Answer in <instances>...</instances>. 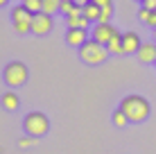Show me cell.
<instances>
[{"instance_id": "1", "label": "cell", "mask_w": 156, "mask_h": 154, "mask_svg": "<svg viewBox=\"0 0 156 154\" xmlns=\"http://www.w3.org/2000/svg\"><path fill=\"white\" fill-rule=\"evenodd\" d=\"M120 109L125 111V116L129 118V123H143L149 116V102L143 95H127L120 102Z\"/></svg>"}, {"instance_id": "2", "label": "cell", "mask_w": 156, "mask_h": 154, "mask_svg": "<svg viewBox=\"0 0 156 154\" xmlns=\"http://www.w3.org/2000/svg\"><path fill=\"white\" fill-rule=\"evenodd\" d=\"M109 48L98 43L95 39H88L86 43L79 48V57H82V61L90 63V66H98V63H104L106 59H109Z\"/></svg>"}, {"instance_id": "3", "label": "cell", "mask_w": 156, "mask_h": 154, "mask_svg": "<svg viewBox=\"0 0 156 154\" xmlns=\"http://www.w3.org/2000/svg\"><path fill=\"white\" fill-rule=\"evenodd\" d=\"M23 127H25V134L27 136L41 138V136H45L48 129H50V120H48V116L41 113V111H32V113L25 116Z\"/></svg>"}, {"instance_id": "4", "label": "cell", "mask_w": 156, "mask_h": 154, "mask_svg": "<svg viewBox=\"0 0 156 154\" xmlns=\"http://www.w3.org/2000/svg\"><path fill=\"white\" fill-rule=\"evenodd\" d=\"M27 66L23 61H9L2 70V77L7 82V86H23L27 82Z\"/></svg>"}, {"instance_id": "5", "label": "cell", "mask_w": 156, "mask_h": 154, "mask_svg": "<svg viewBox=\"0 0 156 154\" xmlns=\"http://www.w3.org/2000/svg\"><path fill=\"white\" fill-rule=\"evenodd\" d=\"M115 27L111 23H95V27H93V32H90V39H95L98 43H102V45H106L111 39H113V34H115Z\"/></svg>"}, {"instance_id": "6", "label": "cell", "mask_w": 156, "mask_h": 154, "mask_svg": "<svg viewBox=\"0 0 156 154\" xmlns=\"http://www.w3.org/2000/svg\"><path fill=\"white\" fill-rule=\"evenodd\" d=\"M52 30V16L48 14H34V18H32V32H34L36 36H45L48 32Z\"/></svg>"}, {"instance_id": "7", "label": "cell", "mask_w": 156, "mask_h": 154, "mask_svg": "<svg viewBox=\"0 0 156 154\" xmlns=\"http://www.w3.org/2000/svg\"><path fill=\"white\" fill-rule=\"evenodd\" d=\"M140 36L136 32H125L122 34V48H125V55H133V52L140 50Z\"/></svg>"}, {"instance_id": "8", "label": "cell", "mask_w": 156, "mask_h": 154, "mask_svg": "<svg viewBox=\"0 0 156 154\" xmlns=\"http://www.w3.org/2000/svg\"><path fill=\"white\" fill-rule=\"evenodd\" d=\"M88 41V32L86 30H68L66 32V43L73 48H82Z\"/></svg>"}, {"instance_id": "9", "label": "cell", "mask_w": 156, "mask_h": 154, "mask_svg": "<svg viewBox=\"0 0 156 154\" xmlns=\"http://www.w3.org/2000/svg\"><path fill=\"white\" fill-rule=\"evenodd\" d=\"M136 57L143 63H156V45L154 43H143L140 50L136 52Z\"/></svg>"}, {"instance_id": "10", "label": "cell", "mask_w": 156, "mask_h": 154, "mask_svg": "<svg viewBox=\"0 0 156 154\" xmlns=\"http://www.w3.org/2000/svg\"><path fill=\"white\" fill-rule=\"evenodd\" d=\"M0 104H2V109H7V111H16L20 107V100H18V95L14 91H7L2 95V100H0Z\"/></svg>"}, {"instance_id": "11", "label": "cell", "mask_w": 156, "mask_h": 154, "mask_svg": "<svg viewBox=\"0 0 156 154\" xmlns=\"http://www.w3.org/2000/svg\"><path fill=\"white\" fill-rule=\"evenodd\" d=\"M66 23H68V30H88L90 20L84 16H66Z\"/></svg>"}, {"instance_id": "12", "label": "cell", "mask_w": 156, "mask_h": 154, "mask_svg": "<svg viewBox=\"0 0 156 154\" xmlns=\"http://www.w3.org/2000/svg\"><path fill=\"white\" fill-rule=\"evenodd\" d=\"M82 14H84V18H88L90 23H98L100 20V14H102V7H98V5H93V2H88V5H84L82 7Z\"/></svg>"}, {"instance_id": "13", "label": "cell", "mask_w": 156, "mask_h": 154, "mask_svg": "<svg viewBox=\"0 0 156 154\" xmlns=\"http://www.w3.org/2000/svg\"><path fill=\"white\" fill-rule=\"evenodd\" d=\"M106 48H109L111 55H125V48H122V34H120V32H115V34H113V39L106 43Z\"/></svg>"}, {"instance_id": "14", "label": "cell", "mask_w": 156, "mask_h": 154, "mask_svg": "<svg viewBox=\"0 0 156 154\" xmlns=\"http://www.w3.org/2000/svg\"><path fill=\"white\" fill-rule=\"evenodd\" d=\"M12 18H14V23H20V20H32V18H34V14L27 12L23 5H16V7L12 9Z\"/></svg>"}, {"instance_id": "15", "label": "cell", "mask_w": 156, "mask_h": 154, "mask_svg": "<svg viewBox=\"0 0 156 154\" xmlns=\"http://www.w3.org/2000/svg\"><path fill=\"white\" fill-rule=\"evenodd\" d=\"M61 9V0H43V14L52 16Z\"/></svg>"}, {"instance_id": "16", "label": "cell", "mask_w": 156, "mask_h": 154, "mask_svg": "<svg viewBox=\"0 0 156 154\" xmlns=\"http://www.w3.org/2000/svg\"><path fill=\"white\" fill-rule=\"evenodd\" d=\"M113 125L118 127V129H122V127L129 125V118L125 116V111H122V109H115L113 111Z\"/></svg>"}, {"instance_id": "17", "label": "cell", "mask_w": 156, "mask_h": 154, "mask_svg": "<svg viewBox=\"0 0 156 154\" xmlns=\"http://www.w3.org/2000/svg\"><path fill=\"white\" fill-rule=\"evenodd\" d=\"M23 7L32 14H41L43 12V0H23Z\"/></svg>"}, {"instance_id": "18", "label": "cell", "mask_w": 156, "mask_h": 154, "mask_svg": "<svg viewBox=\"0 0 156 154\" xmlns=\"http://www.w3.org/2000/svg\"><path fill=\"white\" fill-rule=\"evenodd\" d=\"M75 9H77V5H75V0H61V9H59V12H61V14L70 16V14H75Z\"/></svg>"}, {"instance_id": "19", "label": "cell", "mask_w": 156, "mask_h": 154, "mask_svg": "<svg viewBox=\"0 0 156 154\" xmlns=\"http://www.w3.org/2000/svg\"><path fill=\"white\" fill-rule=\"evenodd\" d=\"M14 30L18 32V34H27V32H32V20H20V23H14Z\"/></svg>"}, {"instance_id": "20", "label": "cell", "mask_w": 156, "mask_h": 154, "mask_svg": "<svg viewBox=\"0 0 156 154\" xmlns=\"http://www.w3.org/2000/svg\"><path fill=\"white\" fill-rule=\"evenodd\" d=\"M36 143H39V138H34V136H27V134H25L23 138L18 141V147H32V145H36Z\"/></svg>"}, {"instance_id": "21", "label": "cell", "mask_w": 156, "mask_h": 154, "mask_svg": "<svg viewBox=\"0 0 156 154\" xmlns=\"http://www.w3.org/2000/svg\"><path fill=\"white\" fill-rule=\"evenodd\" d=\"M111 14H113V9H111V7H102V14H100V20H98V23H109V20H111Z\"/></svg>"}, {"instance_id": "22", "label": "cell", "mask_w": 156, "mask_h": 154, "mask_svg": "<svg viewBox=\"0 0 156 154\" xmlns=\"http://www.w3.org/2000/svg\"><path fill=\"white\" fill-rule=\"evenodd\" d=\"M138 18H140L143 23H149V18H152V12H149V9H145V7H140V9H138Z\"/></svg>"}, {"instance_id": "23", "label": "cell", "mask_w": 156, "mask_h": 154, "mask_svg": "<svg viewBox=\"0 0 156 154\" xmlns=\"http://www.w3.org/2000/svg\"><path fill=\"white\" fill-rule=\"evenodd\" d=\"M143 7H145V9H149V12H156V0H145Z\"/></svg>"}, {"instance_id": "24", "label": "cell", "mask_w": 156, "mask_h": 154, "mask_svg": "<svg viewBox=\"0 0 156 154\" xmlns=\"http://www.w3.org/2000/svg\"><path fill=\"white\" fill-rule=\"evenodd\" d=\"M93 5H98V7H111V0H90Z\"/></svg>"}, {"instance_id": "25", "label": "cell", "mask_w": 156, "mask_h": 154, "mask_svg": "<svg viewBox=\"0 0 156 154\" xmlns=\"http://www.w3.org/2000/svg\"><path fill=\"white\" fill-rule=\"evenodd\" d=\"M90 0H75V5H77V7H84V5H88Z\"/></svg>"}, {"instance_id": "26", "label": "cell", "mask_w": 156, "mask_h": 154, "mask_svg": "<svg viewBox=\"0 0 156 154\" xmlns=\"http://www.w3.org/2000/svg\"><path fill=\"white\" fill-rule=\"evenodd\" d=\"M9 2V0H0V7H5V5H7Z\"/></svg>"}, {"instance_id": "27", "label": "cell", "mask_w": 156, "mask_h": 154, "mask_svg": "<svg viewBox=\"0 0 156 154\" xmlns=\"http://www.w3.org/2000/svg\"><path fill=\"white\" fill-rule=\"evenodd\" d=\"M138 2H145V0H138Z\"/></svg>"}, {"instance_id": "28", "label": "cell", "mask_w": 156, "mask_h": 154, "mask_svg": "<svg viewBox=\"0 0 156 154\" xmlns=\"http://www.w3.org/2000/svg\"><path fill=\"white\" fill-rule=\"evenodd\" d=\"M154 36H156V30H154Z\"/></svg>"}]
</instances>
